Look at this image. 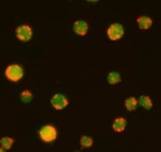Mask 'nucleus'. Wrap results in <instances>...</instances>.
<instances>
[{
    "label": "nucleus",
    "mask_w": 161,
    "mask_h": 152,
    "mask_svg": "<svg viewBox=\"0 0 161 152\" xmlns=\"http://www.w3.org/2000/svg\"><path fill=\"white\" fill-rule=\"evenodd\" d=\"M50 101L53 108L57 111H61V110L64 109L65 107H68L69 103V99L61 93L53 95Z\"/></svg>",
    "instance_id": "39448f33"
},
{
    "label": "nucleus",
    "mask_w": 161,
    "mask_h": 152,
    "mask_svg": "<svg viewBox=\"0 0 161 152\" xmlns=\"http://www.w3.org/2000/svg\"><path fill=\"white\" fill-rule=\"evenodd\" d=\"M79 143H80L81 147L85 148V149H87V148H90V147L92 146L93 144H94V139L91 137L84 135V136L80 138Z\"/></svg>",
    "instance_id": "ddd939ff"
},
{
    "label": "nucleus",
    "mask_w": 161,
    "mask_h": 152,
    "mask_svg": "<svg viewBox=\"0 0 161 152\" xmlns=\"http://www.w3.org/2000/svg\"><path fill=\"white\" fill-rule=\"evenodd\" d=\"M16 37L23 42H27L31 40L33 36V30L29 25H20L15 30Z\"/></svg>",
    "instance_id": "20e7f679"
},
{
    "label": "nucleus",
    "mask_w": 161,
    "mask_h": 152,
    "mask_svg": "<svg viewBox=\"0 0 161 152\" xmlns=\"http://www.w3.org/2000/svg\"><path fill=\"white\" fill-rule=\"evenodd\" d=\"M127 128V120L122 117H116L112 123V129L116 133H122Z\"/></svg>",
    "instance_id": "6e6552de"
},
{
    "label": "nucleus",
    "mask_w": 161,
    "mask_h": 152,
    "mask_svg": "<svg viewBox=\"0 0 161 152\" xmlns=\"http://www.w3.org/2000/svg\"><path fill=\"white\" fill-rule=\"evenodd\" d=\"M137 104H138V100L134 96H131L128 97L125 100L124 106L126 107V109L129 112H132L134 111L137 107Z\"/></svg>",
    "instance_id": "9d476101"
},
{
    "label": "nucleus",
    "mask_w": 161,
    "mask_h": 152,
    "mask_svg": "<svg viewBox=\"0 0 161 152\" xmlns=\"http://www.w3.org/2000/svg\"><path fill=\"white\" fill-rule=\"evenodd\" d=\"M58 135L57 128L51 124L42 126L39 131L40 138L45 143H53L58 139Z\"/></svg>",
    "instance_id": "f03ea898"
},
{
    "label": "nucleus",
    "mask_w": 161,
    "mask_h": 152,
    "mask_svg": "<svg viewBox=\"0 0 161 152\" xmlns=\"http://www.w3.org/2000/svg\"><path fill=\"white\" fill-rule=\"evenodd\" d=\"M107 37L112 42H116L123 37L125 34L124 27L122 24L119 23H113L107 28L106 31Z\"/></svg>",
    "instance_id": "7ed1b4c3"
},
{
    "label": "nucleus",
    "mask_w": 161,
    "mask_h": 152,
    "mask_svg": "<svg viewBox=\"0 0 161 152\" xmlns=\"http://www.w3.org/2000/svg\"><path fill=\"white\" fill-rule=\"evenodd\" d=\"M138 104L146 110H150L153 107V101L148 96H141L138 98Z\"/></svg>",
    "instance_id": "1a4fd4ad"
},
{
    "label": "nucleus",
    "mask_w": 161,
    "mask_h": 152,
    "mask_svg": "<svg viewBox=\"0 0 161 152\" xmlns=\"http://www.w3.org/2000/svg\"><path fill=\"white\" fill-rule=\"evenodd\" d=\"M4 75L11 82H18L24 76V70L19 64H10L6 68Z\"/></svg>",
    "instance_id": "f257e3e1"
},
{
    "label": "nucleus",
    "mask_w": 161,
    "mask_h": 152,
    "mask_svg": "<svg viewBox=\"0 0 161 152\" xmlns=\"http://www.w3.org/2000/svg\"><path fill=\"white\" fill-rule=\"evenodd\" d=\"M153 19L147 15H141L137 19V26L140 30L147 31L150 29L151 26L153 25Z\"/></svg>",
    "instance_id": "0eeeda50"
},
{
    "label": "nucleus",
    "mask_w": 161,
    "mask_h": 152,
    "mask_svg": "<svg viewBox=\"0 0 161 152\" xmlns=\"http://www.w3.org/2000/svg\"><path fill=\"white\" fill-rule=\"evenodd\" d=\"M0 152H6V150L2 147H0Z\"/></svg>",
    "instance_id": "2eb2a0df"
},
{
    "label": "nucleus",
    "mask_w": 161,
    "mask_h": 152,
    "mask_svg": "<svg viewBox=\"0 0 161 152\" xmlns=\"http://www.w3.org/2000/svg\"><path fill=\"white\" fill-rule=\"evenodd\" d=\"M14 143V139L10 137H3L0 139V145L5 150L10 149Z\"/></svg>",
    "instance_id": "f8f14e48"
},
{
    "label": "nucleus",
    "mask_w": 161,
    "mask_h": 152,
    "mask_svg": "<svg viewBox=\"0 0 161 152\" xmlns=\"http://www.w3.org/2000/svg\"><path fill=\"white\" fill-rule=\"evenodd\" d=\"M74 33L80 37H85L87 35L88 31H89V24L85 20H79L74 23L73 25Z\"/></svg>",
    "instance_id": "423d86ee"
},
{
    "label": "nucleus",
    "mask_w": 161,
    "mask_h": 152,
    "mask_svg": "<svg viewBox=\"0 0 161 152\" xmlns=\"http://www.w3.org/2000/svg\"><path fill=\"white\" fill-rule=\"evenodd\" d=\"M33 99V94L29 90H25L20 93V101L23 103H30Z\"/></svg>",
    "instance_id": "4468645a"
},
{
    "label": "nucleus",
    "mask_w": 161,
    "mask_h": 152,
    "mask_svg": "<svg viewBox=\"0 0 161 152\" xmlns=\"http://www.w3.org/2000/svg\"><path fill=\"white\" fill-rule=\"evenodd\" d=\"M75 152H79V151H75Z\"/></svg>",
    "instance_id": "dca6fc26"
},
{
    "label": "nucleus",
    "mask_w": 161,
    "mask_h": 152,
    "mask_svg": "<svg viewBox=\"0 0 161 152\" xmlns=\"http://www.w3.org/2000/svg\"><path fill=\"white\" fill-rule=\"evenodd\" d=\"M122 81V77L121 75L116 71H111L107 75V82L108 84L114 86V85H117Z\"/></svg>",
    "instance_id": "9b49d317"
}]
</instances>
